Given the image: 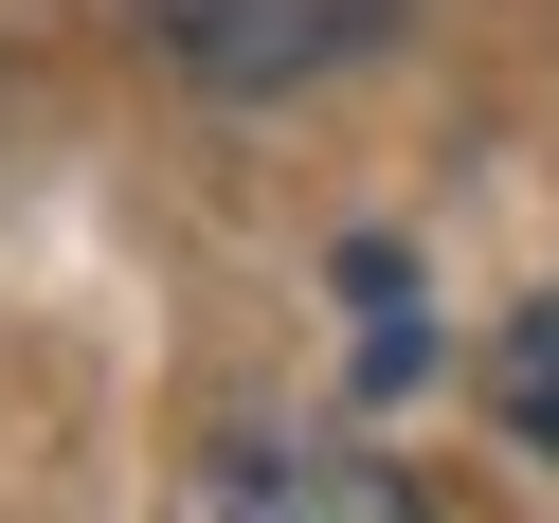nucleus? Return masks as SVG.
Masks as SVG:
<instances>
[{"mask_svg":"<svg viewBox=\"0 0 559 523\" xmlns=\"http://www.w3.org/2000/svg\"><path fill=\"white\" fill-rule=\"evenodd\" d=\"M217 523H433V506H415V469H379V451L235 433V451H217Z\"/></svg>","mask_w":559,"mask_h":523,"instance_id":"obj_2","label":"nucleus"},{"mask_svg":"<svg viewBox=\"0 0 559 523\" xmlns=\"http://www.w3.org/2000/svg\"><path fill=\"white\" fill-rule=\"evenodd\" d=\"M379 19H397V0H145L163 73H199V91H307V73H343Z\"/></svg>","mask_w":559,"mask_h":523,"instance_id":"obj_1","label":"nucleus"},{"mask_svg":"<svg viewBox=\"0 0 559 523\" xmlns=\"http://www.w3.org/2000/svg\"><path fill=\"white\" fill-rule=\"evenodd\" d=\"M343 289H361V379L397 397V379L433 361V343H415V253H397V235H361V253H343Z\"/></svg>","mask_w":559,"mask_h":523,"instance_id":"obj_3","label":"nucleus"},{"mask_svg":"<svg viewBox=\"0 0 559 523\" xmlns=\"http://www.w3.org/2000/svg\"><path fill=\"white\" fill-rule=\"evenodd\" d=\"M487 397H506V433H542V451H559V289H542V307L506 325V361H487Z\"/></svg>","mask_w":559,"mask_h":523,"instance_id":"obj_4","label":"nucleus"}]
</instances>
